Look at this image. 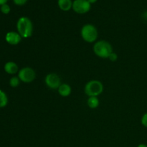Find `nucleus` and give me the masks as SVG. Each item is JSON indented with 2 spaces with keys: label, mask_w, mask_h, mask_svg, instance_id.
<instances>
[{
  "label": "nucleus",
  "mask_w": 147,
  "mask_h": 147,
  "mask_svg": "<svg viewBox=\"0 0 147 147\" xmlns=\"http://www.w3.org/2000/svg\"><path fill=\"white\" fill-rule=\"evenodd\" d=\"M17 32L22 38H28L32 35L33 24L30 18L27 17H22L17 22Z\"/></svg>",
  "instance_id": "1"
},
{
  "label": "nucleus",
  "mask_w": 147,
  "mask_h": 147,
  "mask_svg": "<svg viewBox=\"0 0 147 147\" xmlns=\"http://www.w3.org/2000/svg\"><path fill=\"white\" fill-rule=\"evenodd\" d=\"M0 10H1V11L3 13V14H7L10 12V11H11V8H10V7L8 5V4H5L1 6V7H0Z\"/></svg>",
  "instance_id": "15"
},
{
  "label": "nucleus",
  "mask_w": 147,
  "mask_h": 147,
  "mask_svg": "<svg viewBox=\"0 0 147 147\" xmlns=\"http://www.w3.org/2000/svg\"><path fill=\"white\" fill-rule=\"evenodd\" d=\"M4 68L6 73L10 75H14L19 72L18 65L14 62L12 61H9L6 63Z\"/></svg>",
  "instance_id": "9"
},
{
  "label": "nucleus",
  "mask_w": 147,
  "mask_h": 147,
  "mask_svg": "<svg viewBox=\"0 0 147 147\" xmlns=\"http://www.w3.org/2000/svg\"><path fill=\"white\" fill-rule=\"evenodd\" d=\"M137 147H147V145L144 144H140L139 145H138Z\"/></svg>",
  "instance_id": "21"
},
{
  "label": "nucleus",
  "mask_w": 147,
  "mask_h": 147,
  "mask_svg": "<svg viewBox=\"0 0 147 147\" xmlns=\"http://www.w3.org/2000/svg\"><path fill=\"white\" fill-rule=\"evenodd\" d=\"M91 7V4L87 0H74L73 1L72 9L78 14H86L88 12Z\"/></svg>",
  "instance_id": "6"
},
{
  "label": "nucleus",
  "mask_w": 147,
  "mask_h": 147,
  "mask_svg": "<svg viewBox=\"0 0 147 147\" xmlns=\"http://www.w3.org/2000/svg\"><path fill=\"white\" fill-rule=\"evenodd\" d=\"M87 1L91 4H94V3H96V1H97V0H87Z\"/></svg>",
  "instance_id": "20"
},
{
  "label": "nucleus",
  "mask_w": 147,
  "mask_h": 147,
  "mask_svg": "<svg viewBox=\"0 0 147 147\" xmlns=\"http://www.w3.org/2000/svg\"><path fill=\"white\" fill-rule=\"evenodd\" d=\"M57 4L59 8L64 11H69L73 7L72 0H57Z\"/></svg>",
  "instance_id": "11"
},
{
  "label": "nucleus",
  "mask_w": 147,
  "mask_h": 147,
  "mask_svg": "<svg viewBox=\"0 0 147 147\" xmlns=\"http://www.w3.org/2000/svg\"><path fill=\"white\" fill-rule=\"evenodd\" d=\"M28 0H13L14 4L18 6H22L27 2Z\"/></svg>",
  "instance_id": "18"
},
{
  "label": "nucleus",
  "mask_w": 147,
  "mask_h": 147,
  "mask_svg": "<svg viewBox=\"0 0 147 147\" xmlns=\"http://www.w3.org/2000/svg\"><path fill=\"white\" fill-rule=\"evenodd\" d=\"M57 90H58V93L62 97H67L70 96L72 92L71 87L67 83H62Z\"/></svg>",
  "instance_id": "10"
},
{
  "label": "nucleus",
  "mask_w": 147,
  "mask_h": 147,
  "mask_svg": "<svg viewBox=\"0 0 147 147\" xmlns=\"http://www.w3.org/2000/svg\"><path fill=\"white\" fill-rule=\"evenodd\" d=\"M80 34L83 40L88 43L96 42L98 36L97 28L91 24H86L83 25L81 28Z\"/></svg>",
  "instance_id": "3"
},
{
  "label": "nucleus",
  "mask_w": 147,
  "mask_h": 147,
  "mask_svg": "<svg viewBox=\"0 0 147 147\" xmlns=\"http://www.w3.org/2000/svg\"><path fill=\"white\" fill-rule=\"evenodd\" d=\"M87 104L88 107L91 109H95L98 107L99 100L96 96H91L89 97L87 100Z\"/></svg>",
  "instance_id": "12"
},
{
  "label": "nucleus",
  "mask_w": 147,
  "mask_h": 147,
  "mask_svg": "<svg viewBox=\"0 0 147 147\" xmlns=\"http://www.w3.org/2000/svg\"><path fill=\"white\" fill-rule=\"evenodd\" d=\"M93 52L100 58H109V55L113 53L112 45L106 40H99L93 46Z\"/></svg>",
  "instance_id": "2"
},
{
  "label": "nucleus",
  "mask_w": 147,
  "mask_h": 147,
  "mask_svg": "<svg viewBox=\"0 0 147 147\" xmlns=\"http://www.w3.org/2000/svg\"><path fill=\"white\" fill-rule=\"evenodd\" d=\"M109 59L111 62H116V60H117V59H118L117 54H116V53H113H113H112L111 54L109 55Z\"/></svg>",
  "instance_id": "17"
},
{
  "label": "nucleus",
  "mask_w": 147,
  "mask_h": 147,
  "mask_svg": "<svg viewBox=\"0 0 147 147\" xmlns=\"http://www.w3.org/2000/svg\"><path fill=\"white\" fill-rule=\"evenodd\" d=\"M45 84L48 88L53 90L58 89L61 83V79L56 73H49L45 78Z\"/></svg>",
  "instance_id": "7"
},
{
  "label": "nucleus",
  "mask_w": 147,
  "mask_h": 147,
  "mask_svg": "<svg viewBox=\"0 0 147 147\" xmlns=\"http://www.w3.org/2000/svg\"><path fill=\"white\" fill-rule=\"evenodd\" d=\"M20 78H18V76H14V77L11 78L9 80V86L12 88H17L20 86Z\"/></svg>",
  "instance_id": "14"
},
{
  "label": "nucleus",
  "mask_w": 147,
  "mask_h": 147,
  "mask_svg": "<svg viewBox=\"0 0 147 147\" xmlns=\"http://www.w3.org/2000/svg\"><path fill=\"white\" fill-rule=\"evenodd\" d=\"M85 93L88 97L98 96L103 91V85L100 81L97 80H92L88 82L84 88Z\"/></svg>",
  "instance_id": "4"
},
{
  "label": "nucleus",
  "mask_w": 147,
  "mask_h": 147,
  "mask_svg": "<svg viewBox=\"0 0 147 147\" xmlns=\"http://www.w3.org/2000/svg\"><path fill=\"white\" fill-rule=\"evenodd\" d=\"M141 123H142V126L147 128V112L142 116V119H141Z\"/></svg>",
  "instance_id": "16"
},
{
  "label": "nucleus",
  "mask_w": 147,
  "mask_h": 147,
  "mask_svg": "<svg viewBox=\"0 0 147 147\" xmlns=\"http://www.w3.org/2000/svg\"><path fill=\"white\" fill-rule=\"evenodd\" d=\"M7 1H8V0H0V6L7 4Z\"/></svg>",
  "instance_id": "19"
},
{
  "label": "nucleus",
  "mask_w": 147,
  "mask_h": 147,
  "mask_svg": "<svg viewBox=\"0 0 147 147\" xmlns=\"http://www.w3.org/2000/svg\"><path fill=\"white\" fill-rule=\"evenodd\" d=\"M8 103V97L3 90H0V109L5 107Z\"/></svg>",
  "instance_id": "13"
},
{
  "label": "nucleus",
  "mask_w": 147,
  "mask_h": 147,
  "mask_svg": "<svg viewBox=\"0 0 147 147\" xmlns=\"http://www.w3.org/2000/svg\"><path fill=\"white\" fill-rule=\"evenodd\" d=\"M18 78L23 83H30L35 79L36 73L32 67H24L19 70Z\"/></svg>",
  "instance_id": "5"
},
{
  "label": "nucleus",
  "mask_w": 147,
  "mask_h": 147,
  "mask_svg": "<svg viewBox=\"0 0 147 147\" xmlns=\"http://www.w3.org/2000/svg\"><path fill=\"white\" fill-rule=\"evenodd\" d=\"M22 38L20 34L17 32H8L6 34L5 36V40L8 44L11 45H17L19 43L21 42Z\"/></svg>",
  "instance_id": "8"
}]
</instances>
